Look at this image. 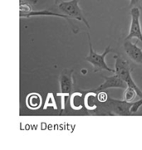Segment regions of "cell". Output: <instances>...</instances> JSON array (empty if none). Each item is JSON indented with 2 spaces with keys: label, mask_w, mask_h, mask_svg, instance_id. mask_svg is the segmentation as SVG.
<instances>
[{
  "label": "cell",
  "mask_w": 142,
  "mask_h": 150,
  "mask_svg": "<svg viewBox=\"0 0 142 150\" xmlns=\"http://www.w3.org/2000/svg\"><path fill=\"white\" fill-rule=\"evenodd\" d=\"M114 58L116 61L115 64V74H116L119 77L122 79L127 84L128 86H131L137 91L138 96L142 98V91L141 89L138 87L137 85L133 81V78L131 75V67L127 60L123 57L120 54H116L114 56Z\"/></svg>",
  "instance_id": "obj_1"
},
{
  "label": "cell",
  "mask_w": 142,
  "mask_h": 150,
  "mask_svg": "<svg viewBox=\"0 0 142 150\" xmlns=\"http://www.w3.org/2000/svg\"><path fill=\"white\" fill-rule=\"evenodd\" d=\"M87 37H88L89 48H90V50H89L88 56L86 57V61L92 65L94 72H98V71L105 70V71H107L109 72L115 73V70L109 67L107 62H106V61H105L107 55L110 53L111 52H112L111 49V46L110 45L107 46V47L105 49V51H104V52L102 54H98L93 50L92 40H91V36H90L89 33H87Z\"/></svg>",
  "instance_id": "obj_2"
},
{
  "label": "cell",
  "mask_w": 142,
  "mask_h": 150,
  "mask_svg": "<svg viewBox=\"0 0 142 150\" xmlns=\"http://www.w3.org/2000/svg\"><path fill=\"white\" fill-rule=\"evenodd\" d=\"M80 1L81 0H70V1L61 2L58 4V8L64 14L67 15L70 18L82 21L87 25L88 28H90L88 21L84 17L82 9L79 7Z\"/></svg>",
  "instance_id": "obj_3"
},
{
  "label": "cell",
  "mask_w": 142,
  "mask_h": 150,
  "mask_svg": "<svg viewBox=\"0 0 142 150\" xmlns=\"http://www.w3.org/2000/svg\"><path fill=\"white\" fill-rule=\"evenodd\" d=\"M131 22L130 26L129 34L126 37V40H131L132 38H137L139 41L142 42V30L141 26V9L136 6L133 7L131 10Z\"/></svg>",
  "instance_id": "obj_4"
},
{
  "label": "cell",
  "mask_w": 142,
  "mask_h": 150,
  "mask_svg": "<svg viewBox=\"0 0 142 150\" xmlns=\"http://www.w3.org/2000/svg\"><path fill=\"white\" fill-rule=\"evenodd\" d=\"M108 109L110 111H111L112 115H124V116H128V115H132V113L131 111V108L132 106L133 102H127L123 100H115L111 98H108L107 100Z\"/></svg>",
  "instance_id": "obj_5"
},
{
  "label": "cell",
  "mask_w": 142,
  "mask_h": 150,
  "mask_svg": "<svg viewBox=\"0 0 142 150\" xmlns=\"http://www.w3.org/2000/svg\"><path fill=\"white\" fill-rule=\"evenodd\" d=\"M72 69H64L61 73L59 77L60 84V93L58 96H62L63 98L71 95L73 87V81H72Z\"/></svg>",
  "instance_id": "obj_6"
},
{
  "label": "cell",
  "mask_w": 142,
  "mask_h": 150,
  "mask_svg": "<svg viewBox=\"0 0 142 150\" xmlns=\"http://www.w3.org/2000/svg\"><path fill=\"white\" fill-rule=\"evenodd\" d=\"M105 81L100 85L94 92H100L105 91L107 89L110 88H121V89H126L127 87V84L123 81L121 77H119L116 74L113 75L111 76H105Z\"/></svg>",
  "instance_id": "obj_7"
},
{
  "label": "cell",
  "mask_w": 142,
  "mask_h": 150,
  "mask_svg": "<svg viewBox=\"0 0 142 150\" xmlns=\"http://www.w3.org/2000/svg\"><path fill=\"white\" fill-rule=\"evenodd\" d=\"M124 49L131 60L137 64H142V50L136 44H133L131 40H126L124 42Z\"/></svg>",
  "instance_id": "obj_8"
},
{
  "label": "cell",
  "mask_w": 142,
  "mask_h": 150,
  "mask_svg": "<svg viewBox=\"0 0 142 150\" xmlns=\"http://www.w3.org/2000/svg\"><path fill=\"white\" fill-rule=\"evenodd\" d=\"M33 16H54V17H60V18H65V19H70V18L67 15L64 14V13H58L57 12H52V11H49V10L32 11V12H30L29 13L25 15L24 18H29L33 17Z\"/></svg>",
  "instance_id": "obj_9"
},
{
  "label": "cell",
  "mask_w": 142,
  "mask_h": 150,
  "mask_svg": "<svg viewBox=\"0 0 142 150\" xmlns=\"http://www.w3.org/2000/svg\"><path fill=\"white\" fill-rule=\"evenodd\" d=\"M27 104H28V106L29 107L30 109L36 110V109H38L41 106L42 98L38 94H36V93L31 94L27 99Z\"/></svg>",
  "instance_id": "obj_10"
},
{
  "label": "cell",
  "mask_w": 142,
  "mask_h": 150,
  "mask_svg": "<svg viewBox=\"0 0 142 150\" xmlns=\"http://www.w3.org/2000/svg\"><path fill=\"white\" fill-rule=\"evenodd\" d=\"M138 96L137 91H136V89H134L131 86H127L125 90V92H124V95H123V100L127 102H133L136 98Z\"/></svg>",
  "instance_id": "obj_11"
},
{
  "label": "cell",
  "mask_w": 142,
  "mask_h": 150,
  "mask_svg": "<svg viewBox=\"0 0 142 150\" xmlns=\"http://www.w3.org/2000/svg\"><path fill=\"white\" fill-rule=\"evenodd\" d=\"M20 18H24L25 15H27L28 13H29L30 12H32V7L31 5L25 2L23 0H20Z\"/></svg>",
  "instance_id": "obj_12"
},
{
  "label": "cell",
  "mask_w": 142,
  "mask_h": 150,
  "mask_svg": "<svg viewBox=\"0 0 142 150\" xmlns=\"http://www.w3.org/2000/svg\"><path fill=\"white\" fill-rule=\"evenodd\" d=\"M142 106V98H141L139 100L137 101H135L133 102L132 104V106L131 108V111L132 113V115L134 114H136V113H137L139 111V110H140V108Z\"/></svg>",
  "instance_id": "obj_13"
},
{
  "label": "cell",
  "mask_w": 142,
  "mask_h": 150,
  "mask_svg": "<svg viewBox=\"0 0 142 150\" xmlns=\"http://www.w3.org/2000/svg\"><path fill=\"white\" fill-rule=\"evenodd\" d=\"M107 96L106 93H100L98 95V100H100L101 102H105L107 100Z\"/></svg>",
  "instance_id": "obj_14"
},
{
  "label": "cell",
  "mask_w": 142,
  "mask_h": 150,
  "mask_svg": "<svg viewBox=\"0 0 142 150\" xmlns=\"http://www.w3.org/2000/svg\"><path fill=\"white\" fill-rule=\"evenodd\" d=\"M141 0H130V7L133 8V7H136L139 4Z\"/></svg>",
  "instance_id": "obj_15"
},
{
  "label": "cell",
  "mask_w": 142,
  "mask_h": 150,
  "mask_svg": "<svg viewBox=\"0 0 142 150\" xmlns=\"http://www.w3.org/2000/svg\"><path fill=\"white\" fill-rule=\"evenodd\" d=\"M54 2H55V4H58L59 0H54Z\"/></svg>",
  "instance_id": "obj_16"
}]
</instances>
